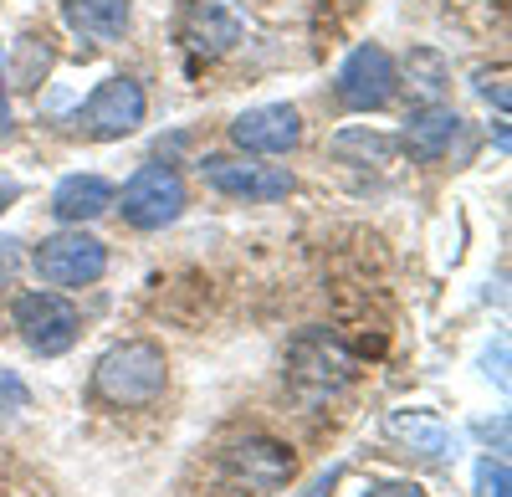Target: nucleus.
I'll use <instances>...</instances> for the list:
<instances>
[{
	"mask_svg": "<svg viewBox=\"0 0 512 497\" xmlns=\"http://www.w3.org/2000/svg\"><path fill=\"white\" fill-rule=\"evenodd\" d=\"M169 390V359L154 339H123L93 364V395L113 410H149Z\"/></svg>",
	"mask_w": 512,
	"mask_h": 497,
	"instance_id": "f257e3e1",
	"label": "nucleus"
},
{
	"mask_svg": "<svg viewBox=\"0 0 512 497\" xmlns=\"http://www.w3.org/2000/svg\"><path fill=\"white\" fill-rule=\"evenodd\" d=\"M113 205H118L123 226L164 231V226H175L185 216L190 185H185V175L175 170V164H139V170L123 180V190L113 195Z\"/></svg>",
	"mask_w": 512,
	"mask_h": 497,
	"instance_id": "f03ea898",
	"label": "nucleus"
},
{
	"mask_svg": "<svg viewBox=\"0 0 512 497\" xmlns=\"http://www.w3.org/2000/svg\"><path fill=\"white\" fill-rule=\"evenodd\" d=\"M31 267L47 287H57V293H67V287H93L108 272V246L82 226H62V231L36 241Z\"/></svg>",
	"mask_w": 512,
	"mask_h": 497,
	"instance_id": "7ed1b4c3",
	"label": "nucleus"
},
{
	"mask_svg": "<svg viewBox=\"0 0 512 497\" xmlns=\"http://www.w3.org/2000/svg\"><path fill=\"white\" fill-rule=\"evenodd\" d=\"M11 323H16L21 344L41 359L67 354L82 334V313L67 303V293H57V287H31V293H21L16 308H11Z\"/></svg>",
	"mask_w": 512,
	"mask_h": 497,
	"instance_id": "20e7f679",
	"label": "nucleus"
},
{
	"mask_svg": "<svg viewBox=\"0 0 512 497\" xmlns=\"http://www.w3.org/2000/svg\"><path fill=\"white\" fill-rule=\"evenodd\" d=\"M149 118V93H144V82L139 77H103L98 88L88 93V103L77 108V129L98 139V144H113V139H128V134H139V123Z\"/></svg>",
	"mask_w": 512,
	"mask_h": 497,
	"instance_id": "39448f33",
	"label": "nucleus"
},
{
	"mask_svg": "<svg viewBox=\"0 0 512 497\" xmlns=\"http://www.w3.org/2000/svg\"><path fill=\"white\" fill-rule=\"evenodd\" d=\"M333 93H338V103H344L349 113H379V108H390L395 93H400V62L384 52L379 41H364V47H354L344 57V67H338Z\"/></svg>",
	"mask_w": 512,
	"mask_h": 497,
	"instance_id": "423d86ee",
	"label": "nucleus"
},
{
	"mask_svg": "<svg viewBox=\"0 0 512 497\" xmlns=\"http://www.w3.org/2000/svg\"><path fill=\"white\" fill-rule=\"evenodd\" d=\"M200 180L216 195L256 200V205L292 195V170L287 164H262L256 154H205L200 159Z\"/></svg>",
	"mask_w": 512,
	"mask_h": 497,
	"instance_id": "0eeeda50",
	"label": "nucleus"
},
{
	"mask_svg": "<svg viewBox=\"0 0 512 497\" xmlns=\"http://www.w3.org/2000/svg\"><path fill=\"white\" fill-rule=\"evenodd\" d=\"M231 144H236V154H256V159L292 154L303 144V113L292 103H256L231 118Z\"/></svg>",
	"mask_w": 512,
	"mask_h": 497,
	"instance_id": "6e6552de",
	"label": "nucleus"
},
{
	"mask_svg": "<svg viewBox=\"0 0 512 497\" xmlns=\"http://www.w3.org/2000/svg\"><path fill=\"white\" fill-rule=\"evenodd\" d=\"M287 375H292L297 390L323 395V390H338V385L354 380V359L338 349L328 334H303L292 344V354H287Z\"/></svg>",
	"mask_w": 512,
	"mask_h": 497,
	"instance_id": "1a4fd4ad",
	"label": "nucleus"
},
{
	"mask_svg": "<svg viewBox=\"0 0 512 497\" xmlns=\"http://www.w3.org/2000/svg\"><path fill=\"white\" fill-rule=\"evenodd\" d=\"M180 41H185L190 57L216 62L241 41V21H236V11L226 6V0H190V6L180 11Z\"/></svg>",
	"mask_w": 512,
	"mask_h": 497,
	"instance_id": "9d476101",
	"label": "nucleus"
},
{
	"mask_svg": "<svg viewBox=\"0 0 512 497\" xmlns=\"http://www.w3.org/2000/svg\"><path fill=\"white\" fill-rule=\"evenodd\" d=\"M466 134V118L446 103H425L405 118V134H400V149L415 159V164H441L451 159V144Z\"/></svg>",
	"mask_w": 512,
	"mask_h": 497,
	"instance_id": "9b49d317",
	"label": "nucleus"
},
{
	"mask_svg": "<svg viewBox=\"0 0 512 497\" xmlns=\"http://www.w3.org/2000/svg\"><path fill=\"white\" fill-rule=\"evenodd\" d=\"M226 462H231V472H236L246 487H256V492H277V487H287L292 472H297L292 446H282V441H272V436H246V441H236Z\"/></svg>",
	"mask_w": 512,
	"mask_h": 497,
	"instance_id": "f8f14e48",
	"label": "nucleus"
},
{
	"mask_svg": "<svg viewBox=\"0 0 512 497\" xmlns=\"http://www.w3.org/2000/svg\"><path fill=\"white\" fill-rule=\"evenodd\" d=\"M57 11L62 26L77 41H93V47H113L134 26V0H57Z\"/></svg>",
	"mask_w": 512,
	"mask_h": 497,
	"instance_id": "ddd939ff",
	"label": "nucleus"
},
{
	"mask_svg": "<svg viewBox=\"0 0 512 497\" xmlns=\"http://www.w3.org/2000/svg\"><path fill=\"white\" fill-rule=\"evenodd\" d=\"M113 195H118V185L108 175H93V170L62 175L57 190H52V216L62 226H88V221H98V216L113 211Z\"/></svg>",
	"mask_w": 512,
	"mask_h": 497,
	"instance_id": "4468645a",
	"label": "nucleus"
},
{
	"mask_svg": "<svg viewBox=\"0 0 512 497\" xmlns=\"http://www.w3.org/2000/svg\"><path fill=\"white\" fill-rule=\"evenodd\" d=\"M395 149H400V139L369 129V123H349V129H338L333 144H328V154L338 164H354V170H384V164H395Z\"/></svg>",
	"mask_w": 512,
	"mask_h": 497,
	"instance_id": "2eb2a0df",
	"label": "nucleus"
},
{
	"mask_svg": "<svg viewBox=\"0 0 512 497\" xmlns=\"http://www.w3.org/2000/svg\"><path fill=\"white\" fill-rule=\"evenodd\" d=\"M400 82L410 88V98L425 108V103H441L446 82H451V67H446V57H441L436 47H415V52L405 57V72H400Z\"/></svg>",
	"mask_w": 512,
	"mask_h": 497,
	"instance_id": "dca6fc26",
	"label": "nucleus"
},
{
	"mask_svg": "<svg viewBox=\"0 0 512 497\" xmlns=\"http://www.w3.org/2000/svg\"><path fill=\"white\" fill-rule=\"evenodd\" d=\"M52 62H57V47H52V36L47 31H26L21 41H16V67L6 72L16 88H41V77L52 72Z\"/></svg>",
	"mask_w": 512,
	"mask_h": 497,
	"instance_id": "f3484780",
	"label": "nucleus"
},
{
	"mask_svg": "<svg viewBox=\"0 0 512 497\" xmlns=\"http://www.w3.org/2000/svg\"><path fill=\"white\" fill-rule=\"evenodd\" d=\"M390 431H395V436H405L410 446H420L425 457H441V451H446V431H441V421H436V416H425V410L395 416V421H390Z\"/></svg>",
	"mask_w": 512,
	"mask_h": 497,
	"instance_id": "a211bd4d",
	"label": "nucleus"
},
{
	"mask_svg": "<svg viewBox=\"0 0 512 497\" xmlns=\"http://www.w3.org/2000/svg\"><path fill=\"white\" fill-rule=\"evenodd\" d=\"M477 492H482V497H507V462H492V457H487V462L477 467Z\"/></svg>",
	"mask_w": 512,
	"mask_h": 497,
	"instance_id": "6ab92c4d",
	"label": "nucleus"
},
{
	"mask_svg": "<svg viewBox=\"0 0 512 497\" xmlns=\"http://www.w3.org/2000/svg\"><path fill=\"white\" fill-rule=\"evenodd\" d=\"M11 129V77H6V47H0V134Z\"/></svg>",
	"mask_w": 512,
	"mask_h": 497,
	"instance_id": "aec40b11",
	"label": "nucleus"
},
{
	"mask_svg": "<svg viewBox=\"0 0 512 497\" xmlns=\"http://www.w3.org/2000/svg\"><path fill=\"white\" fill-rule=\"evenodd\" d=\"M369 497H425V492L410 482H390V487H369Z\"/></svg>",
	"mask_w": 512,
	"mask_h": 497,
	"instance_id": "412c9836",
	"label": "nucleus"
}]
</instances>
